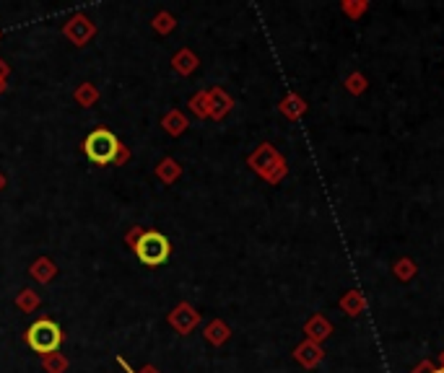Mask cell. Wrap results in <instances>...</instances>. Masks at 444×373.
<instances>
[{"mask_svg": "<svg viewBox=\"0 0 444 373\" xmlns=\"http://www.w3.org/2000/svg\"><path fill=\"white\" fill-rule=\"evenodd\" d=\"M143 231H145V228H140V226H136V228H133V231H130V233H128V236H125V241H128L130 246H136L138 238L143 236Z\"/></svg>", "mask_w": 444, "mask_h": 373, "instance_id": "cb8c5ba5", "label": "cell"}, {"mask_svg": "<svg viewBox=\"0 0 444 373\" xmlns=\"http://www.w3.org/2000/svg\"><path fill=\"white\" fill-rule=\"evenodd\" d=\"M296 360H299V363H304V365H315V363H320V360H323V350H320L315 342L309 340V342H304V345H299V348H296Z\"/></svg>", "mask_w": 444, "mask_h": 373, "instance_id": "4fadbf2b", "label": "cell"}, {"mask_svg": "<svg viewBox=\"0 0 444 373\" xmlns=\"http://www.w3.org/2000/svg\"><path fill=\"white\" fill-rule=\"evenodd\" d=\"M3 187H6V176L0 174V190H3Z\"/></svg>", "mask_w": 444, "mask_h": 373, "instance_id": "83f0119b", "label": "cell"}, {"mask_svg": "<svg viewBox=\"0 0 444 373\" xmlns=\"http://www.w3.org/2000/svg\"><path fill=\"white\" fill-rule=\"evenodd\" d=\"M304 109H307V106H304V102H301L299 96H286V99H283V104H281V111L283 114H286V117H291V119H296L299 117V114H304Z\"/></svg>", "mask_w": 444, "mask_h": 373, "instance_id": "ac0fdd59", "label": "cell"}, {"mask_svg": "<svg viewBox=\"0 0 444 373\" xmlns=\"http://www.w3.org/2000/svg\"><path fill=\"white\" fill-rule=\"evenodd\" d=\"M73 96H76V102L81 104V106H94V104L99 102V88L94 86V83H81V86L73 91Z\"/></svg>", "mask_w": 444, "mask_h": 373, "instance_id": "5bb4252c", "label": "cell"}, {"mask_svg": "<svg viewBox=\"0 0 444 373\" xmlns=\"http://www.w3.org/2000/svg\"><path fill=\"white\" fill-rule=\"evenodd\" d=\"M32 278L34 280H40V283H49V280L57 275V267L52 259H47V257H42V259H37V262L32 264Z\"/></svg>", "mask_w": 444, "mask_h": 373, "instance_id": "30bf717a", "label": "cell"}, {"mask_svg": "<svg viewBox=\"0 0 444 373\" xmlns=\"http://www.w3.org/2000/svg\"><path fill=\"white\" fill-rule=\"evenodd\" d=\"M42 365H44V371L47 373H65L68 371V357L55 350V353H47V355H42Z\"/></svg>", "mask_w": 444, "mask_h": 373, "instance_id": "9a60e30c", "label": "cell"}, {"mask_svg": "<svg viewBox=\"0 0 444 373\" xmlns=\"http://www.w3.org/2000/svg\"><path fill=\"white\" fill-rule=\"evenodd\" d=\"M198 322H200V314L190 306V303H179L177 309L169 314V324L177 329L179 334H190L198 326Z\"/></svg>", "mask_w": 444, "mask_h": 373, "instance_id": "8992f818", "label": "cell"}, {"mask_svg": "<svg viewBox=\"0 0 444 373\" xmlns=\"http://www.w3.org/2000/svg\"><path fill=\"white\" fill-rule=\"evenodd\" d=\"M65 37L76 44V47H83V44H89L91 37L97 34V26H94V21H91L89 16H83V13H78V16H73L68 24H65Z\"/></svg>", "mask_w": 444, "mask_h": 373, "instance_id": "5b68a950", "label": "cell"}, {"mask_svg": "<svg viewBox=\"0 0 444 373\" xmlns=\"http://www.w3.org/2000/svg\"><path fill=\"white\" fill-rule=\"evenodd\" d=\"M413 275V262H397V278H411Z\"/></svg>", "mask_w": 444, "mask_h": 373, "instance_id": "603a6c76", "label": "cell"}, {"mask_svg": "<svg viewBox=\"0 0 444 373\" xmlns=\"http://www.w3.org/2000/svg\"><path fill=\"white\" fill-rule=\"evenodd\" d=\"M26 342H29V348H32L34 353L47 355V353L60 350V342H63V329H60L52 319H40V322H34V324L29 326V332H26Z\"/></svg>", "mask_w": 444, "mask_h": 373, "instance_id": "3957f363", "label": "cell"}, {"mask_svg": "<svg viewBox=\"0 0 444 373\" xmlns=\"http://www.w3.org/2000/svg\"><path fill=\"white\" fill-rule=\"evenodd\" d=\"M130 159V151L125 148V145H120V151H117V159H114V166H122L125 161Z\"/></svg>", "mask_w": 444, "mask_h": 373, "instance_id": "d4e9b609", "label": "cell"}, {"mask_svg": "<svg viewBox=\"0 0 444 373\" xmlns=\"http://www.w3.org/2000/svg\"><path fill=\"white\" fill-rule=\"evenodd\" d=\"M6 88H8V83H6V80H0V94H3Z\"/></svg>", "mask_w": 444, "mask_h": 373, "instance_id": "4316f807", "label": "cell"}, {"mask_svg": "<svg viewBox=\"0 0 444 373\" xmlns=\"http://www.w3.org/2000/svg\"><path fill=\"white\" fill-rule=\"evenodd\" d=\"M348 88H351L354 94H359V91H364V88H366V78L356 73V75H351V78H348Z\"/></svg>", "mask_w": 444, "mask_h": 373, "instance_id": "7402d4cb", "label": "cell"}, {"mask_svg": "<svg viewBox=\"0 0 444 373\" xmlns=\"http://www.w3.org/2000/svg\"><path fill=\"white\" fill-rule=\"evenodd\" d=\"M8 73H11V68H8V63L0 57V80H6L8 78Z\"/></svg>", "mask_w": 444, "mask_h": 373, "instance_id": "484cf974", "label": "cell"}, {"mask_svg": "<svg viewBox=\"0 0 444 373\" xmlns=\"http://www.w3.org/2000/svg\"><path fill=\"white\" fill-rule=\"evenodd\" d=\"M143 373H154V368H145V371Z\"/></svg>", "mask_w": 444, "mask_h": 373, "instance_id": "f1b7e54d", "label": "cell"}, {"mask_svg": "<svg viewBox=\"0 0 444 373\" xmlns=\"http://www.w3.org/2000/svg\"><path fill=\"white\" fill-rule=\"evenodd\" d=\"M120 140L114 137V133L109 130H94L89 133V137L83 140V153L91 164L97 166H109L117 159V151H120Z\"/></svg>", "mask_w": 444, "mask_h": 373, "instance_id": "6da1fadb", "label": "cell"}, {"mask_svg": "<svg viewBox=\"0 0 444 373\" xmlns=\"http://www.w3.org/2000/svg\"><path fill=\"white\" fill-rule=\"evenodd\" d=\"M174 26H177V21H174V16H172V13H167V11H162V13H156V16H154V29L159 34L174 32Z\"/></svg>", "mask_w": 444, "mask_h": 373, "instance_id": "ffe728a7", "label": "cell"}, {"mask_svg": "<svg viewBox=\"0 0 444 373\" xmlns=\"http://www.w3.org/2000/svg\"><path fill=\"white\" fill-rule=\"evenodd\" d=\"M307 334L312 337V342H315V340H323V337H328V334H330V324H328L323 317H315L307 324Z\"/></svg>", "mask_w": 444, "mask_h": 373, "instance_id": "d6986e66", "label": "cell"}, {"mask_svg": "<svg viewBox=\"0 0 444 373\" xmlns=\"http://www.w3.org/2000/svg\"><path fill=\"white\" fill-rule=\"evenodd\" d=\"M208 104H210V117L213 119L227 117L229 111H232V106H234L232 96H229L224 88H213V91H208Z\"/></svg>", "mask_w": 444, "mask_h": 373, "instance_id": "52a82bcc", "label": "cell"}, {"mask_svg": "<svg viewBox=\"0 0 444 373\" xmlns=\"http://www.w3.org/2000/svg\"><path fill=\"white\" fill-rule=\"evenodd\" d=\"M16 306L21 311H26V314L37 311V306H40V295H37V291H32V288H24V291L16 295Z\"/></svg>", "mask_w": 444, "mask_h": 373, "instance_id": "2e32d148", "label": "cell"}, {"mask_svg": "<svg viewBox=\"0 0 444 373\" xmlns=\"http://www.w3.org/2000/svg\"><path fill=\"white\" fill-rule=\"evenodd\" d=\"M205 340L210 342V345H224V342L229 340V326L224 324V322H221V319H216V322H210L208 326H205Z\"/></svg>", "mask_w": 444, "mask_h": 373, "instance_id": "7c38bea8", "label": "cell"}, {"mask_svg": "<svg viewBox=\"0 0 444 373\" xmlns=\"http://www.w3.org/2000/svg\"><path fill=\"white\" fill-rule=\"evenodd\" d=\"M162 128H164V133L167 135H182L187 130V117L182 114V111H177V109H172V111H167L164 114V119H162Z\"/></svg>", "mask_w": 444, "mask_h": 373, "instance_id": "ba28073f", "label": "cell"}, {"mask_svg": "<svg viewBox=\"0 0 444 373\" xmlns=\"http://www.w3.org/2000/svg\"><path fill=\"white\" fill-rule=\"evenodd\" d=\"M250 166L258 171L263 179H268L270 184L281 182V176L286 174V164L270 145H260L258 151L250 156Z\"/></svg>", "mask_w": 444, "mask_h": 373, "instance_id": "277c9868", "label": "cell"}, {"mask_svg": "<svg viewBox=\"0 0 444 373\" xmlns=\"http://www.w3.org/2000/svg\"><path fill=\"white\" fill-rule=\"evenodd\" d=\"M179 174H182V166H179L174 159H164L159 166H156V176L162 179L164 184H172V182H177Z\"/></svg>", "mask_w": 444, "mask_h": 373, "instance_id": "8fae6325", "label": "cell"}, {"mask_svg": "<svg viewBox=\"0 0 444 373\" xmlns=\"http://www.w3.org/2000/svg\"><path fill=\"white\" fill-rule=\"evenodd\" d=\"M190 109L195 111V117H210V104H208V91H198V94L190 99Z\"/></svg>", "mask_w": 444, "mask_h": 373, "instance_id": "e0dca14e", "label": "cell"}, {"mask_svg": "<svg viewBox=\"0 0 444 373\" xmlns=\"http://www.w3.org/2000/svg\"><path fill=\"white\" fill-rule=\"evenodd\" d=\"M172 65H174V71L179 75H190V73L198 71V55L190 52V49H179L177 55L172 57Z\"/></svg>", "mask_w": 444, "mask_h": 373, "instance_id": "9c48e42d", "label": "cell"}, {"mask_svg": "<svg viewBox=\"0 0 444 373\" xmlns=\"http://www.w3.org/2000/svg\"><path fill=\"white\" fill-rule=\"evenodd\" d=\"M136 255L138 259L145 264V267H159V264H164L167 259H169V238L162 236L159 231H143V236L136 241Z\"/></svg>", "mask_w": 444, "mask_h": 373, "instance_id": "7a4b0ae2", "label": "cell"}, {"mask_svg": "<svg viewBox=\"0 0 444 373\" xmlns=\"http://www.w3.org/2000/svg\"><path fill=\"white\" fill-rule=\"evenodd\" d=\"M343 306L348 309V314H359V311H361L364 306H366V301H364V298H361L359 293H351L348 298H343Z\"/></svg>", "mask_w": 444, "mask_h": 373, "instance_id": "44dd1931", "label": "cell"}]
</instances>
